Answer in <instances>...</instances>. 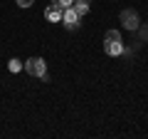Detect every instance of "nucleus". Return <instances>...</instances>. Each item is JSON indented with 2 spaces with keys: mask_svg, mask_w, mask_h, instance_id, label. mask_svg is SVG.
Listing matches in <instances>:
<instances>
[{
  "mask_svg": "<svg viewBox=\"0 0 148 139\" xmlns=\"http://www.w3.org/2000/svg\"><path fill=\"white\" fill-rule=\"evenodd\" d=\"M62 8H59V5H54V3H52V5H49L47 8V10H45V17H47V20L49 22H59V20H62Z\"/></svg>",
  "mask_w": 148,
  "mask_h": 139,
  "instance_id": "20e7f679",
  "label": "nucleus"
},
{
  "mask_svg": "<svg viewBox=\"0 0 148 139\" xmlns=\"http://www.w3.org/2000/svg\"><path fill=\"white\" fill-rule=\"evenodd\" d=\"M136 35H138V40H141V42H148V22L141 20V25H138Z\"/></svg>",
  "mask_w": 148,
  "mask_h": 139,
  "instance_id": "0eeeda50",
  "label": "nucleus"
},
{
  "mask_svg": "<svg viewBox=\"0 0 148 139\" xmlns=\"http://www.w3.org/2000/svg\"><path fill=\"white\" fill-rule=\"evenodd\" d=\"M15 3L20 8H32V5H35V0H15Z\"/></svg>",
  "mask_w": 148,
  "mask_h": 139,
  "instance_id": "9b49d317",
  "label": "nucleus"
},
{
  "mask_svg": "<svg viewBox=\"0 0 148 139\" xmlns=\"http://www.w3.org/2000/svg\"><path fill=\"white\" fill-rule=\"evenodd\" d=\"M74 3H91V0H74Z\"/></svg>",
  "mask_w": 148,
  "mask_h": 139,
  "instance_id": "f8f14e48",
  "label": "nucleus"
},
{
  "mask_svg": "<svg viewBox=\"0 0 148 139\" xmlns=\"http://www.w3.org/2000/svg\"><path fill=\"white\" fill-rule=\"evenodd\" d=\"M72 8H74V13L79 17H84L86 13H89V3H72Z\"/></svg>",
  "mask_w": 148,
  "mask_h": 139,
  "instance_id": "6e6552de",
  "label": "nucleus"
},
{
  "mask_svg": "<svg viewBox=\"0 0 148 139\" xmlns=\"http://www.w3.org/2000/svg\"><path fill=\"white\" fill-rule=\"evenodd\" d=\"M119 20L123 22V27H126L128 32H136V30H138V25H141V15H138V10H133V8H126V10H121Z\"/></svg>",
  "mask_w": 148,
  "mask_h": 139,
  "instance_id": "f03ea898",
  "label": "nucleus"
},
{
  "mask_svg": "<svg viewBox=\"0 0 148 139\" xmlns=\"http://www.w3.org/2000/svg\"><path fill=\"white\" fill-rule=\"evenodd\" d=\"M104 52L111 57H119V55H123V42H104Z\"/></svg>",
  "mask_w": 148,
  "mask_h": 139,
  "instance_id": "39448f33",
  "label": "nucleus"
},
{
  "mask_svg": "<svg viewBox=\"0 0 148 139\" xmlns=\"http://www.w3.org/2000/svg\"><path fill=\"white\" fill-rule=\"evenodd\" d=\"M20 70H22L20 60H10V72H20Z\"/></svg>",
  "mask_w": 148,
  "mask_h": 139,
  "instance_id": "9d476101",
  "label": "nucleus"
},
{
  "mask_svg": "<svg viewBox=\"0 0 148 139\" xmlns=\"http://www.w3.org/2000/svg\"><path fill=\"white\" fill-rule=\"evenodd\" d=\"M104 42H123V40H121V32H119V30H106Z\"/></svg>",
  "mask_w": 148,
  "mask_h": 139,
  "instance_id": "423d86ee",
  "label": "nucleus"
},
{
  "mask_svg": "<svg viewBox=\"0 0 148 139\" xmlns=\"http://www.w3.org/2000/svg\"><path fill=\"white\" fill-rule=\"evenodd\" d=\"M79 20H82V17L74 13V8H64L62 20H59V22H64V27H67V30H77V27H79Z\"/></svg>",
  "mask_w": 148,
  "mask_h": 139,
  "instance_id": "7ed1b4c3",
  "label": "nucleus"
},
{
  "mask_svg": "<svg viewBox=\"0 0 148 139\" xmlns=\"http://www.w3.org/2000/svg\"><path fill=\"white\" fill-rule=\"evenodd\" d=\"M49 3H54V5H59V8L64 10V8H72V3H74V0H49Z\"/></svg>",
  "mask_w": 148,
  "mask_h": 139,
  "instance_id": "1a4fd4ad",
  "label": "nucleus"
},
{
  "mask_svg": "<svg viewBox=\"0 0 148 139\" xmlns=\"http://www.w3.org/2000/svg\"><path fill=\"white\" fill-rule=\"evenodd\" d=\"M25 72L32 77H40L42 82H49V75H47V65H45L42 57H30L25 60Z\"/></svg>",
  "mask_w": 148,
  "mask_h": 139,
  "instance_id": "f257e3e1",
  "label": "nucleus"
}]
</instances>
